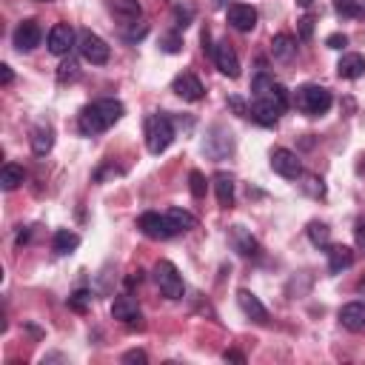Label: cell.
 Wrapping results in <instances>:
<instances>
[{
    "instance_id": "13",
    "label": "cell",
    "mask_w": 365,
    "mask_h": 365,
    "mask_svg": "<svg viewBox=\"0 0 365 365\" xmlns=\"http://www.w3.org/2000/svg\"><path fill=\"white\" fill-rule=\"evenodd\" d=\"M229 23L237 32H251L257 26V9L248 4H231L229 6Z\"/></svg>"
},
{
    "instance_id": "49",
    "label": "cell",
    "mask_w": 365,
    "mask_h": 365,
    "mask_svg": "<svg viewBox=\"0 0 365 365\" xmlns=\"http://www.w3.org/2000/svg\"><path fill=\"white\" fill-rule=\"evenodd\" d=\"M43 4H49V0H43Z\"/></svg>"
},
{
    "instance_id": "36",
    "label": "cell",
    "mask_w": 365,
    "mask_h": 365,
    "mask_svg": "<svg viewBox=\"0 0 365 365\" xmlns=\"http://www.w3.org/2000/svg\"><path fill=\"white\" fill-rule=\"evenodd\" d=\"M302 188H305L311 197H326V186H323V180H317V177H305Z\"/></svg>"
},
{
    "instance_id": "28",
    "label": "cell",
    "mask_w": 365,
    "mask_h": 365,
    "mask_svg": "<svg viewBox=\"0 0 365 365\" xmlns=\"http://www.w3.org/2000/svg\"><path fill=\"white\" fill-rule=\"evenodd\" d=\"M51 245H55V251H58V254H72V251L80 245V237H77L75 231H66V229H63V231H58V234H55Z\"/></svg>"
},
{
    "instance_id": "7",
    "label": "cell",
    "mask_w": 365,
    "mask_h": 365,
    "mask_svg": "<svg viewBox=\"0 0 365 365\" xmlns=\"http://www.w3.org/2000/svg\"><path fill=\"white\" fill-rule=\"evenodd\" d=\"M137 226H140V231H143L146 237H151V240H169V237L177 234V229L172 226V220H169L166 214H158V212H146Z\"/></svg>"
},
{
    "instance_id": "2",
    "label": "cell",
    "mask_w": 365,
    "mask_h": 365,
    "mask_svg": "<svg viewBox=\"0 0 365 365\" xmlns=\"http://www.w3.org/2000/svg\"><path fill=\"white\" fill-rule=\"evenodd\" d=\"M174 143V126L169 115H148L146 117V146L151 154H163Z\"/></svg>"
},
{
    "instance_id": "27",
    "label": "cell",
    "mask_w": 365,
    "mask_h": 365,
    "mask_svg": "<svg viewBox=\"0 0 365 365\" xmlns=\"http://www.w3.org/2000/svg\"><path fill=\"white\" fill-rule=\"evenodd\" d=\"M308 240L314 243L317 248H328L331 245V229L326 223H308Z\"/></svg>"
},
{
    "instance_id": "24",
    "label": "cell",
    "mask_w": 365,
    "mask_h": 365,
    "mask_svg": "<svg viewBox=\"0 0 365 365\" xmlns=\"http://www.w3.org/2000/svg\"><path fill=\"white\" fill-rule=\"evenodd\" d=\"M271 51H274V58L277 60H291L294 55H297V40L291 37V34H277L274 40H271Z\"/></svg>"
},
{
    "instance_id": "5",
    "label": "cell",
    "mask_w": 365,
    "mask_h": 365,
    "mask_svg": "<svg viewBox=\"0 0 365 365\" xmlns=\"http://www.w3.org/2000/svg\"><path fill=\"white\" fill-rule=\"evenodd\" d=\"M203 151H205L212 160L229 158V154L234 151V137H231V132H229L226 126H212V129H208L205 143H203Z\"/></svg>"
},
{
    "instance_id": "19",
    "label": "cell",
    "mask_w": 365,
    "mask_h": 365,
    "mask_svg": "<svg viewBox=\"0 0 365 365\" xmlns=\"http://www.w3.org/2000/svg\"><path fill=\"white\" fill-rule=\"evenodd\" d=\"M337 75L340 77H345V80H357V77H362L365 75V58L362 55H342L340 58V63H337Z\"/></svg>"
},
{
    "instance_id": "45",
    "label": "cell",
    "mask_w": 365,
    "mask_h": 365,
    "mask_svg": "<svg viewBox=\"0 0 365 365\" xmlns=\"http://www.w3.org/2000/svg\"><path fill=\"white\" fill-rule=\"evenodd\" d=\"M357 240H359V243H365V223H359V226H357Z\"/></svg>"
},
{
    "instance_id": "25",
    "label": "cell",
    "mask_w": 365,
    "mask_h": 365,
    "mask_svg": "<svg viewBox=\"0 0 365 365\" xmlns=\"http://www.w3.org/2000/svg\"><path fill=\"white\" fill-rule=\"evenodd\" d=\"M166 217L172 220V226L177 229V234H180V231H191V229L197 226V217H194L191 212H186V208H169Z\"/></svg>"
},
{
    "instance_id": "43",
    "label": "cell",
    "mask_w": 365,
    "mask_h": 365,
    "mask_svg": "<svg viewBox=\"0 0 365 365\" xmlns=\"http://www.w3.org/2000/svg\"><path fill=\"white\" fill-rule=\"evenodd\" d=\"M146 32H148L146 23H143V26H134L132 32H126V40H140V37H146Z\"/></svg>"
},
{
    "instance_id": "16",
    "label": "cell",
    "mask_w": 365,
    "mask_h": 365,
    "mask_svg": "<svg viewBox=\"0 0 365 365\" xmlns=\"http://www.w3.org/2000/svg\"><path fill=\"white\" fill-rule=\"evenodd\" d=\"M248 117H254L260 126H277V120H280V109H277V106H271L269 100L257 97V100L251 103V112H248Z\"/></svg>"
},
{
    "instance_id": "47",
    "label": "cell",
    "mask_w": 365,
    "mask_h": 365,
    "mask_svg": "<svg viewBox=\"0 0 365 365\" xmlns=\"http://www.w3.org/2000/svg\"><path fill=\"white\" fill-rule=\"evenodd\" d=\"M359 174H365V163H359Z\"/></svg>"
},
{
    "instance_id": "18",
    "label": "cell",
    "mask_w": 365,
    "mask_h": 365,
    "mask_svg": "<svg viewBox=\"0 0 365 365\" xmlns=\"http://www.w3.org/2000/svg\"><path fill=\"white\" fill-rule=\"evenodd\" d=\"M112 317L120 320V323H134V320H140V308L129 294H120L112 302Z\"/></svg>"
},
{
    "instance_id": "23",
    "label": "cell",
    "mask_w": 365,
    "mask_h": 365,
    "mask_svg": "<svg viewBox=\"0 0 365 365\" xmlns=\"http://www.w3.org/2000/svg\"><path fill=\"white\" fill-rule=\"evenodd\" d=\"M112 12L123 20V23H132L143 15V6H140V0H112Z\"/></svg>"
},
{
    "instance_id": "42",
    "label": "cell",
    "mask_w": 365,
    "mask_h": 365,
    "mask_svg": "<svg viewBox=\"0 0 365 365\" xmlns=\"http://www.w3.org/2000/svg\"><path fill=\"white\" fill-rule=\"evenodd\" d=\"M12 80H15V72H12V66H6V63H4V66H0V83L9 86Z\"/></svg>"
},
{
    "instance_id": "46",
    "label": "cell",
    "mask_w": 365,
    "mask_h": 365,
    "mask_svg": "<svg viewBox=\"0 0 365 365\" xmlns=\"http://www.w3.org/2000/svg\"><path fill=\"white\" fill-rule=\"evenodd\" d=\"M297 4H300V6H311V4H314V0H297Z\"/></svg>"
},
{
    "instance_id": "41",
    "label": "cell",
    "mask_w": 365,
    "mask_h": 365,
    "mask_svg": "<svg viewBox=\"0 0 365 365\" xmlns=\"http://www.w3.org/2000/svg\"><path fill=\"white\" fill-rule=\"evenodd\" d=\"M229 106H231V109H234L240 117H248V112H251V109L245 106V103H243L240 97H229Z\"/></svg>"
},
{
    "instance_id": "38",
    "label": "cell",
    "mask_w": 365,
    "mask_h": 365,
    "mask_svg": "<svg viewBox=\"0 0 365 365\" xmlns=\"http://www.w3.org/2000/svg\"><path fill=\"white\" fill-rule=\"evenodd\" d=\"M123 362H126V365H146L148 357H146V351L134 348V351H126V354H123Z\"/></svg>"
},
{
    "instance_id": "33",
    "label": "cell",
    "mask_w": 365,
    "mask_h": 365,
    "mask_svg": "<svg viewBox=\"0 0 365 365\" xmlns=\"http://www.w3.org/2000/svg\"><path fill=\"white\" fill-rule=\"evenodd\" d=\"M160 49H163V51H169V55H177V51L183 49V37H180V34H174V32H169V34H163V37H160Z\"/></svg>"
},
{
    "instance_id": "3",
    "label": "cell",
    "mask_w": 365,
    "mask_h": 365,
    "mask_svg": "<svg viewBox=\"0 0 365 365\" xmlns=\"http://www.w3.org/2000/svg\"><path fill=\"white\" fill-rule=\"evenodd\" d=\"M331 91L326 86H302L297 89V109L317 117V115H326L331 109Z\"/></svg>"
},
{
    "instance_id": "39",
    "label": "cell",
    "mask_w": 365,
    "mask_h": 365,
    "mask_svg": "<svg viewBox=\"0 0 365 365\" xmlns=\"http://www.w3.org/2000/svg\"><path fill=\"white\" fill-rule=\"evenodd\" d=\"M311 34H314V18L305 15V18H300V37L308 40Z\"/></svg>"
},
{
    "instance_id": "44",
    "label": "cell",
    "mask_w": 365,
    "mask_h": 365,
    "mask_svg": "<svg viewBox=\"0 0 365 365\" xmlns=\"http://www.w3.org/2000/svg\"><path fill=\"white\" fill-rule=\"evenodd\" d=\"M223 359H226V362H245V357H243L240 351H226Z\"/></svg>"
},
{
    "instance_id": "14",
    "label": "cell",
    "mask_w": 365,
    "mask_h": 365,
    "mask_svg": "<svg viewBox=\"0 0 365 365\" xmlns=\"http://www.w3.org/2000/svg\"><path fill=\"white\" fill-rule=\"evenodd\" d=\"M172 89H174V94H177V97H183V100H191V103H194V100H203V94H205L203 83H200V80H197L191 72H183V75H177Z\"/></svg>"
},
{
    "instance_id": "40",
    "label": "cell",
    "mask_w": 365,
    "mask_h": 365,
    "mask_svg": "<svg viewBox=\"0 0 365 365\" xmlns=\"http://www.w3.org/2000/svg\"><path fill=\"white\" fill-rule=\"evenodd\" d=\"M326 46H328V49H345V46H348V37L340 34V32H337V34H328V37H326Z\"/></svg>"
},
{
    "instance_id": "31",
    "label": "cell",
    "mask_w": 365,
    "mask_h": 365,
    "mask_svg": "<svg viewBox=\"0 0 365 365\" xmlns=\"http://www.w3.org/2000/svg\"><path fill=\"white\" fill-rule=\"evenodd\" d=\"M334 9L342 18H359L362 15V6L357 4V0H334Z\"/></svg>"
},
{
    "instance_id": "35",
    "label": "cell",
    "mask_w": 365,
    "mask_h": 365,
    "mask_svg": "<svg viewBox=\"0 0 365 365\" xmlns=\"http://www.w3.org/2000/svg\"><path fill=\"white\" fill-rule=\"evenodd\" d=\"M80 77V72H77V63L75 60H66L63 66H60V72H58V80L60 83H69V80H77Z\"/></svg>"
},
{
    "instance_id": "20",
    "label": "cell",
    "mask_w": 365,
    "mask_h": 365,
    "mask_svg": "<svg viewBox=\"0 0 365 365\" xmlns=\"http://www.w3.org/2000/svg\"><path fill=\"white\" fill-rule=\"evenodd\" d=\"M351 266H354V251L348 245H328V269L334 274H340Z\"/></svg>"
},
{
    "instance_id": "8",
    "label": "cell",
    "mask_w": 365,
    "mask_h": 365,
    "mask_svg": "<svg viewBox=\"0 0 365 365\" xmlns=\"http://www.w3.org/2000/svg\"><path fill=\"white\" fill-rule=\"evenodd\" d=\"M271 169H274L280 177H286V180H297V177L302 174L300 158H297L294 151H288V148H274V151H271Z\"/></svg>"
},
{
    "instance_id": "37",
    "label": "cell",
    "mask_w": 365,
    "mask_h": 365,
    "mask_svg": "<svg viewBox=\"0 0 365 365\" xmlns=\"http://www.w3.org/2000/svg\"><path fill=\"white\" fill-rule=\"evenodd\" d=\"M89 302H91V294H89V291H75V294L69 297V305H72L75 311H83Z\"/></svg>"
},
{
    "instance_id": "30",
    "label": "cell",
    "mask_w": 365,
    "mask_h": 365,
    "mask_svg": "<svg viewBox=\"0 0 365 365\" xmlns=\"http://www.w3.org/2000/svg\"><path fill=\"white\" fill-rule=\"evenodd\" d=\"M271 86H274V77H269V72H257V77L251 80V91H254V97H263Z\"/></svg>"
},
{
    "instance_id": "1",
    "label": "cell",
    "mask_w": 365,
    "mask_h": 365,
    "mask_svg": "<svg viewBox=\"0 0 365 365\" xmlns=\"http://www.w3.org/2000/svg\"><path fill=\"white\" fill-rule=\"evenodd\" d=\"M120 117H123V103L120 100H115V97L94 100L91 106H86L80 112V132L83 134H100V132L112 129Z\"/></svg>"
},
{
    "instance_id": "34",
    "label": "cell",
    "mask_w": 365,
    "mask_h": 365,
    "mask_svg": "<svg viewBox=\"0 0 365 365\" xmlns=\"http://www.w3.org/2000/svg\"><path fill=\"white\" fill-rule=\"evenodd\" d=\"M188 186H191V194L200 200V197H205V177H203V172H191L188 174Z\"/></svg>"
},
{
    "instance_id": "48",
    "label": "cell",
    "mask_w": 365,
    "mask_h": 365,
    "mask_svg": "<svg viewBox=\"0 0 365 365\" xmlns=\"http://www.w3.org/2000/svg\"><path fill=\"white\" fill-rule=\"evenodd\" d=\"M214 4H220V6H223V4H229V0H214Z\"/></svg>"
},
{
    "instance_id": "22",
    "label": "cell",
    "mask_w": 365,
    "mask_h": 365,
    "mask_svg": "<svg viewBox=\"0 0 365 365\" xmlns=\"http://www.w3.org/2000/svg\"><path fill=\"white\" fill-rule=\"evenodd\" d=\"M51 146H55V132H51L49 126H37L32 132V151L37 154V158H46V154L51 151Z\"/></svg>"
},
{
    "instance_id": "21",
    "label": "cell",
    "mask_w": 365,
    "mask_h": 365,
    "mask_svg": "<svg viewBox=\"0 0 365 365\" xmlns=\"http://www.w3.org/2000/svg\"><path fill=\"white\" fill-rule=\"evenodd\" d=\"M214 191H217V203L223 208H231L234 205V177L226 174V172H217L214 174Z\"/></svg>"
},
{
    "instance_id": "26",
    "label": "cell",
    "mask_w": 365,
    "mask_h": 365,
    "mask_svg": "<svg viewBox=\"0 0 365 365\" xmlns=\"http://www.w3.org/2000/svg\"><path fill=\"white\" fill-rule=\"evenodd\" d=\"M20 183H23V169L15 166V163H6L4 172H0V188H4V191H15Z\"/></svg>"
},
{
    "instance_id": "4",
    "label": "cell",
    "mask_w": 365,
    "mask_h": 365,
    "mask_svg": "<svg viewBox=\"0 0 365 365\" xmlns=\"http://www.w3.org/2000/svg\"><path fill=\"white\" fill-rule=\"evenodd\" d=\"M154 283H158V288L169 300H180L186 294L183 277H180V271H177V266L172 263V260H160V263L154 266Z\"/></svg>"
},
{
    "instance_id": "17",
    "label": "cell",
    "mask_w": 365,
    "mask_h": 365,
    "mask_svg": "<svg viewBox=\"0 0 365 365\" xmlns=\"http://www.w3.org/2000/svg\"><path fill=\"white\" fill-rule=\"evenodd\" d=\"M231 245L243 254V257H260V243L251 237V231L248 229H243V226H234L231 229Z\"/></svg>"
},
{
    "instance_id": "15",
    "label": "cell",
    "mask_w": 365,
    "mask_h": 365,
    "mask_svg": "<svg viewBox=\"0 0 365 365\" xmlns=\"http://www.w3.org/2000/svg\"><path fill=\"white\" fill-rule=\"evenodd\" d=\"M340 323L348 331H362L365 328V302H345L340 308Z\"/></svg>"
},
{
    "instance_id": "32",
    "label": "cell",
    "mask_w": 365,
    "mask_h": 365,
    "mask_svg": "<svg viewBox=\"0 0 365 365\" xmlns=\"http://www.w3.org/2000/svg\"><path fill=\"white\" fill-rule=\"evenodd\" d=\"M174 20H177L180 29H186V26L194 20V6H188V4H177V6H174Z\"/></svg>"
},
{
    "instance_id": "10",
    "label": "cell",
    "mask_w": 365,
    "mask_h": 365,
    "mask_svg": "<svg viewBox=\"0 0 365 365\" xmlns=\"http://www.w3.org/2000/svg\"><path fill=\"white\" fill-rule=\"evenodd\" d=\"M40 40H43V29L37 20H23L15 29V49L18 51H32L40 46Z\"/></svg>"
},
{
    "instance_id": "12",
    "label": "cell",
    "mask_w": 365,
    "mask_h": 365,
    "mask_svg": "<svg viewBox=\"0 0 365 365\" xmlns=\"http://www.w3.org/2000/svg\"><path fill=\"white\" fill-rule=\"evenodd\" d=\"M237 302H240V308H243V314L251 317L254 323H269V311H266V305L260 302V297L251 294L248 288H240V291H237Z\"/></svg>"
},
{
    "instance_id": "9",
    "label": "cell",
    "mask_w": 365,
    "mask_h": 365,
    "mask_svg": "<svg viewBox=\"0 0 365 365\" xmlns=\"http://www.w3.org/2000/svg\"><path fill=\"white\" fill-rule=\"evenodd\" d=\"M214 63L226 77H240V58L229 40H220L214 46Z\"/></svg>"
},
{
    "instance_id": "6",
    "label": "cell",
    "mask_w": 365,
    "mask_h": 365,
    "mask_svg": "<svg viewBox=\"0 0 365 365\" xmlns=\"http://www.w3.org/2000/svg\"><path fill=\"white\" fill-rule=\"evenodd\" d=\"M80 55H83L91 66H103V63L109 60L112 49H109V43L103 40L100 34H94V32H83V34H80Z\"/></svg>"
},
{
    "instance_id": "29",
    "label": "cell",
    "mask_w": 365,
    "mask_h": 365,
    "mask_svg": "<svg viewBox=\"0 0 365 365\" xmlns=\"http://www.w3.org/2000/svg\"><path fill=\"white\" fill-rule=\"evenodd\" d=\"M263 100H269L271 106H277V109H280V115L288 109V91H286V86H280V83H274V86L263 94Z\"/></svg>"
},
{
    "instance_id": "11",
    "label": "cell",
    "mask_w": 365,
    "mask_h": 365,
    "mask_svg": "<svg viewBox=\"0 0 365 365\" xmlns=\"http://www.w3.org/2000/svg\"><path fill=\"white\" fill-rule=\"evenodd\" d=\"M75 46V29L69 23H58L49 32V51L51 55H69V49Z\"/></svg>"
}]
</instances>
